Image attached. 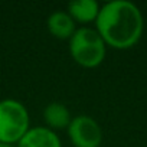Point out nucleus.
I'll return each instance as SVG.
<instances>
[{"mask_svg": "<svg viewBox=\"0 0 147 147\" xmlns=\"http://www.w3.org/2000/svg\"><path fill=\"white\" fill-rule=\"evenodd\" d=\"M16 147H62L58 134L48 127H30L29 131L19 140Z\"/></svg>", "mask_w": 147, "mask_h": 147, "instance_id": "nucleus-5", "label": "nucleus"}, {"mask_svg": "<svg viewBox=\"0 0 147 147\" xmlns=\"http://www.w3.org/2000/svg\"><path fill=\"white\" fill-rule=\"evenodd\" d=\"M66 133L74 147H100L104 138L98 121L84 114L72 118Z\"/></svg>", "mask_w": 147, "mask_h": 147, "instance_id": "nucleus-4", "label": "nucleus"}, {"mask_svg": "<svg viewBox=\"0 0 147 147\" xmlns=\"http://www.w3.org/2000/svg\"><path fill=\"white\" fill-rule=\"evenodd\" d=\"M69 53L80 66L92 69L104 62L107 45L95 28L81 26L69 39Z\"/></svg>", "mask_w": 147, "mask_h": 147, "instance_id": "nucleus-2", "label": "nucleus"}, {"mask_svg": "<svg viewBox=\"0 0 147 147\" xmlns=\"http://www.w3.org/2000/svg\"><path fill=\"white\" fill-rule=\"evenodd\" d=\"M43 121L46 124V127L52 131H61V130H66L72 121V115L69 108L58 101H52L49 102L45 108H43Z\"/></svg>", "mask_w": 147, "mask_h": 147, "instance_id": "nucleus-7", "label": "nucleus"}, {"mask_svg": "<svg viewBox=\"0 0 147 147\" xmlns=\"http://www.w3.org/2000/svg\"><path fill=\"white\" fill-rule=\"evenodd\" d=\"M29 128V111L22 101L15 98L0 100V143L16 146Z\"/></svg>", "mask_w": 147, "mask_h": 147, "instance_id": "nucleus-3", "label": "nucleus"}, {"mask_svg": "<svg viewBox=\"0 0 147 147\" xmlns=\"http://www.w3.org/2000/svg\"><path fill=\"white\" fill-rule=\"evenodd\" d=\"M0 147H16V146H12V144H5V143H0Z\"/></svg>", "mask_w": 147, "mask_h": 147, "instance_id": "nucleus-9", "label": "nucleus"}, {"mask_svg": "<svg viewBox=\"0 0 147 147\" xmlns=\"http://www.w3.org/2000/svg\"><path fill=\"white\" fill-rule=\"evenodd\" d=\"M100 7L101 6L95 0H74L68 5L66 12L75 23L87 26L90 23H95L100 13Z\"/></svg>", "mask_w": 147, "mask_h": 147, "instance_id": "nucleus-8", "label": "nucleus"}, {"mask_svg": "<svg viewBox=\"0 0 147 147\" xmlns=\"http://www.w3.org/2000/svg\"><path fill=\"white\" fill-rule=\"evenodd\" d=\"M46 26L49 33L61 40H69L72 35L75 33L77 23L74 22V19L69 16L66 10H55L49 15L46 20Z\"/></svg>", "mask_w": 147, "mask_h": 147, "instance_id": "nucleus-6", "label": "nucleus"}, {"mask_svg": "<svg viewBox=\"0 0 147 147\" xmlns=\"http://www.w3.org/2000/svg\"><path fill=\"white\" fill-rule=\"evenodd\" d=\"M95 30L107 46L125 51L138 43L144 30L141 10L128 0H111L100 7Z\"/></svg>", "mask_w": 147, "mask_h": 147, "instance_id": "nucleus-1", "label": "nucleus"}]
</instances>
